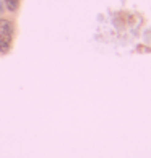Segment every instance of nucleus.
<instances>
[{"label": "nucleus", "instance_id": "obj_1", "mask_svg": "<svg viewBox=\"0 0 151 158\" xmlns=\"http://www.w3.org/2000/svg\"><path fill=\"white\" fill-rule=\"evenodd\" d=\"M11 46V34L0 31V54H7Z\"/></svg>", "mask_w": 151, "mask_h": 158}, {"label": "nucleus", "instance_id": "obj_4", "mask_svg": "<svg viewBox=\"0 0 151 158\" xmlns=\"http://www.w3.org/2000/svg\"><path fill=\"white\" fill-rule=\"evenodd\" d=\"M0 13H3V2L0 0Z\"/></svg>", "mask_w": 151, "mask_h": 158}, {"label": "nucleus", "instance_id": "obj_3", "mask_svg": "<svg viewBox=\"0 0 151 158\" xmlns=\"http://www.w3.org/2000/svg\"><path fill=\"white\" fill-rule=\"evenodd\" d=\"M5 3H7L8 10H11V11H15L18 8V0H5Z\"/></svg>", "mask_w": 151, "mask_h": 158}, {"label": "nucleus", "instance_id": "obj_2", "mask_svg": "<svg viewBox=\"0 0 151 158\" xmlns=\"http://www.w3.org/2000/svg\"><path fill=\"white\" fill-rule=\"evenodd\" d=\"M0 30H2V33L11 34L13 33V25H11L10 21H0Z\"/></svg>", "mask_w": 151, "mask_h": 158}]
</instances>
